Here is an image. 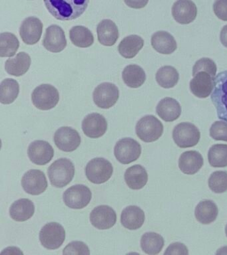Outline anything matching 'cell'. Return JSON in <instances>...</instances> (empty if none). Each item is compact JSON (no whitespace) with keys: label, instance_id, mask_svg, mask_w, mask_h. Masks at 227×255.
Returning a JSON list of instances; mask_svg holds the SVG:
<instances>
[{"label":"cell","instance_id":"cell-13","mask_svg":"<svg viewBox=\"0 0 227 255\" xmlns=\"http://www.w3.org/2000/svg\"><path fill=\"white\" fill-rule=\"evenodd\" d=\"M80 135L76 129L69 127H61L55 131L54 142L61 151L71 152L80 145Z\"/></svg>","mask_w":227,"mask_h":255},{"label":"cell","instance_id":"cell-10","mask_svg":"<svg viewBox=\"0 0 227 255\" xmlns=\"http://www.w3.org/2000/svg\"><path fill=\"white\" fill-rule=\"evenodd\" d=\"M114 154L117 161L123 164H129L139 159L141 154V145L130 137L119 139L115 144Z\"/></svg>","mask_w":227,"mask_h":255},{"label":"cell","instance_id":"cell-34","mask_svg":"<svg viewBox=\"0 0 227 255\" xmlns=\"http://www.w3.org/2000/svg\"><path fill=\"white\" fill-rule=\"evenodd\" d=\"M155 79L157 83L164 89H171L178 83V71L172 66H163L157 71Z\"/></svg>","mask_w":227,"mask_h":255},{"label":"cell","instance_id":"cell-8","mask_svg":"<svg viewBox=\"0 0 227 255\" xmlns=\"http://www.w3.org/2000/svg\"><path fill=\"white\" fill-rule=\"evenodd\" d=\"M173 138L177 146L181 148L194 147L201 138L200 131L192 123H181L174 128Z\"/></svg>","mask_w":227,"mask_h":255},{"label":"cell","instance_id":"cell-35","mask_svg":"<svg viewBox=\"0 0 227 255\" xmlns=\"http://www.w3.org/2000/svg\"><path fill=\"white\" fill-rule=\"evenodd\" d=\"M19 85L18 82L13 79L3 80L0 85V102L3 105L13 103L18 97Z\"/></svg>","mask_w":227,"mask_h":255},{"label":"cell","instance_id":"cell-43","mask_svg":"<svg viewBox=\"0 0 227 255\" xmlns=\"http://www.w3.org/2000/svg\"><path fill=\"white\" fill-rule=\"evenodd\" d=\"M125 4L133 9H142L148 3L149 0H124Z\"/></svg>","mask_w":227,"mask_h":255},{"label":"cell","instance_id":"cell-19","mask_svg":"<svg viewBox=\"0 0 227 255\" xmlns=\"http://www.w3.org/2000/svg\"><path fill=\"white\" fill-rule=\"evenodd\" d=\"M82 129L87 137L99 138L106 132L107 122L105 118L100 114H89L83 119Z\"/></svg>","mask_w":227,"mask_h":255},{"label":"cell","instance_id":"cell-17","mask_svg":"<svg viewBox=\"0 0 227 255\" xmlns=\"http://www.w3.org/2000/svg\"><path fill=\"white\" fill-rule=\"evenodd\" d=\"M43 23L39 18L29 17L23 20L19 28V35L27 45L36 44L41 39Z\"/></svg>","mask_w":227,"mask_h":255},{"label":"cell","instance_id":"cell-26","mask_svg":"<svg viewBox=\"0 0 227 255\" xmlns=\"http://www.w3.org/2000/svg\"><path fill=\"white\" fill-rule=\"evenodd\" d=\"M31 63L30 56L25 52H19L14 58L7 60L5 70L9 75L20 77L28 71Z\"/></svg>","mask_w":227,"mask_h":255},{"label":"cell","instance_id":"cell-5","mask_svg":"<svg viewBox=\"0 0 227 255\" xmlns=\"http://www.w3.org/2000/svg\"><path fill=\"white\" fill-rule=\"evenodd\" d=\"M164 128L162 123L153 115L141 118L136 125L135 131L137 136L145 142H153L163 135Z\"/></svg>","mask_w":227,"mask_h":255},{"label":"cell","instance_id":"cell-32","mask_svg":"<svg viewBox=\"0 0 227 255\" xmlns=\"http://www.w3.org/2000/svg\"><path fill=\"white\" fill-rule=\"evenodd\" d=\"M165 245L163 237L155 232L145 233L141 239V247L147 255L159 254Z\"/></svg>","mask_w":227,"mask_h":255},{"label":"cell","instance_id":"cell-42","mask_svg":"<svg viewBox=\"0 0 227 255\" xmlns=\"http://www.w3.org/2000/svg\"><path fill=\"white\" fill-rule=\"evenodd\" d=\"M164 255H189L188 249L183 243L176 242L169 245Z\"/></svg>","mask_w":227,"mask_h":255},{"label":"cell","instance_id":"cell-12","mask_svg":"<svg viewBox=\"0 0 227 255\" xmlns=\"http://www.w3.org/2000/svg\"><path fill=\"white\" fill-rule=\"evenodd\" d=\"M93 97L97 107L103 109H110L119 100L118 87L111 83H101L95 88Z\"/></svg>","mask_w":227,"mask_h":255},{"label":"cell","instance_id":"cell-22","mask_svg":"<svg viewBox=\"0 0 227 255\" xmlns=\"http://www.w3.org/2000/svg\"><path fill=\"white\" fill-rule=\"evenodd\" d=\"M181 112L182 109L180 104L177 100L171 97H166L161 100L156 107L157 115L167 123H171L178 119Z\"/></svg>","mask_w":227,"mask_h":255},{"label":"cell","instance_id":"cell-33","mask_svg":"<svg viewBox=\"0 0 227 255\" xmlns=\"http://www.w3.org/2000/svg\"><path fill=\"white\" fill-rule=\"evenodd\" d=\"M69 37L73 45L80 48L90 47L94 43L93 33L84 26H75L71 28Z\"/></svg>","mask_w":227,"mask_h":255},{"label":"cell","instance_id":"cell-1","mask_svg":"<svg viewBox=\"0 0 227 255\" xmlns=\"http://www.w3.org/2000/svg\"><path fill=\"white\" fill-rule=\"evenodd\" d=\"M217 67L209 58H202L193 67V79L190 82L191 93L200 99L209 97L215 87Z\"/></svg>","mask_w":227,"mask_h":255},{"label":"cell","instance_id":"cell-2","mask_svg":"<svg viewBox=\"0 0 227 255\" xmlns=\"http://www.w3.org/2000/svg\"><path fill=\"white\" fill-rule=\"evenodd\" d=\"M49 13L61 21H71L84 13L90 0H43Z\"/></svg>","mask_w":227,"mask_h":255},{"label":"cell","instance_id":"cell-9","mask_svg":"<svg viewBox=\"0 0 227 255\" xmlns=\"http://www.w3.org/2000/svg\"><path fill=\"white\" fill-rule=\"evenodd\" d=\"M65 231L62 225L56 222L47 223L39 233V241L45 248L55 250L63 245Z\"/></svg>","mask_w":227,"mask_h":255},{"label":"cell","instance_id":"cell-11","mask_svg":"<svg viewBox=\"0 0 227 255\" xmlns=\"http://www.w3.org/2000/svg\"><path fill=\"white\" fill-rule=\"evenodd\" d=\"M92 193L86 185L78 184L73 185L63 193V201L71 209L84 208L90 203Z\"/></svg>","mask_w":227,"mask_h":255},{"label":"cell","instance_id":"cell-24","mask_svg":"<svg viewBox=\"0 0 227 255\" xmlns=\"http://www.w3.org/2000/svg\"><path fill=\"white\" fill-rule=\"evenodd\" d=\"M98 41L101 45L111 47L119 39V29L116 24L111 19H103L97 27Z\"/></svg>","mask_w":227,"mask_h":255},{"label":"cell","instance_id":"cell-36","mask_svg":"<svg viewBox=\"0 0 227 255\" xmlns=\"http://www.w3.org/2000/svg\"><path fill=\"white\" fill-rule=\"evenodd\" d=\"M19 47V40L14 34L9 32L0 34V57H13L16 53Z\"/></svg>","mask_w":227,"mask_h":255},{"label":"cell","instance_id":"cell-39","mask_svg":"<svg viewBox=\"0 0 227 255\" xmlns=\"http://www.w3.org/2000/svg\"><path fill=\"white\" fill-rule=\"evenodd\" d=\"M210 135L215 140L227 141V122H215L210 128Z\"/></svg>","mask_w":227,"mask_h":255},{"label":"cell","instance_id":"cell-23","mask_svg":"<svg viewBox=\"0 0 227 255\" xmlns=\"http://www.w3.org/2000/svg\"><path fill=\"white\" fill-rule=\"evenodd\" d=\"M145 219L144 211L136 205L125 207L121 213V224L129 230L140 229L145 222Z\"/></svg>","mask_w":227,"mask_h":255},{"label":"cell","instance_id":"cell-31","mask_svg":"<svg viewBox=\"0 0 227 255\" xmlns=\"http://www.w3.org/2000/svg\"><path fill=\"white\" fill-rule=\"evenodd\" d=\"M122 78L125 85L133 89H137L144 84L146 75L140 66L129 65L123 70Z\"/></svg>","mask_w":227,"mask_h":255},{"label":"cell","instance_id":"cell-16","mask_svg":"<svg viewBox=\"0 0 227 255\" xmlns=\"http://www.w3.org/2000/svg\"><path fill=\"white\" fill-rule=\"evenodd\" d=\"M27 155L31 162L44 165L51 161L54 156V149L46 141L35 140L29 144Z\"/></svg>","mask_w":227,"mask_h":255},{"label":"cell","instance_id":"cell-25","mask_svg":"<svg viewBox=\"0 0 227 255\" xmlns=\"http://www.w3.org/2000/svg\"><path fill=\"white\" fill-rule=\"evenodd\" d=\"M151 45L155 51L163 55H170L177 49L175 38L169 32H155L151 37Z\"/></svg>","mask_w":227,"mask_h":255},{"label":"cell","instance_id":"cell-40","mask_svg":"<svg viewBox=\"0 0 227 255\" xmlns=\"http://www.w3.org/2000/svg\"><path fill=\"white\" fill-rule=\"evenodd\" d=\"M63 255H89L88 246L81 241H73L69 243L63 251Z\"/></svg>","mask_w":227,"mask_h":255},{"label":"cell","instance_id":"cell-21","mask_svg":"<svg viewBox=\"0 0 227 255\" xmlns=\"http://www.w3.org/2000/svg\"><path fill=\"white\" fill-rule=\"evenodd\" d=\"M204 164L202 155L198 151L191 150L183 152L179 159V167L183 173L194 175Z\"/></svg>","mask_w":227,"mask_h":255},{"label":"cell","instance_id":"cell-7","mask_svg":"<svg viewBox=\"0 0 227 255\" xmlns=\"http://www.w3.org/2000/svg\"><path fill=\"white\" fill-rule=\"evenodd\" d=\"M113 167L110 161L103 157H96L89 161L85 167L87 179L95 184H101L112 176Z\"/></svg>","mask_w":227,"mask_h":255},{"label":"cell","instance_id":"cell-14","mask_svg":"<svg viewBox=\"0 0 227 255\" xmlns=\"http://www.w3.org/2000/svg\"><path fill=\"white\" fill-rule=\"evenodd\" d=\"M21 185L25 192L38 195L44 192L48 186L45 173L39 169H30L23 175Z\"/></svg>","mask_w":227,"mask_h":255},{"label":"cell","instance_id":"cell-4","mask_svg":"<svg viewBox=\"0 0 227 255\" xmlns=\"http://www.w3.org/2000/svg\"><path fill=\"white\" fill-rule=\"evenodd\" d=\"M211 101L216 109L217 117L227 122V70L219 73L215 78Z\"/></svg>","mask_w":227,"mask_h":255},{"label":"cell","instance_id":"cell-41","mask_svg":"<svg viewBox=\"0 0 227 255\" xmlns=\"http://www.w3.org/2000/svg\"><path fill=\"white\" fill-rule=\"evenodd\" d=\"M213 11L219 19L227 21V0H215Z\"/></svg>","mask_w":227,"mask_h":255},{"label":"cell","instance_id":"cell-6","mask_svg":"<svg viewBox=\"0 0 227 255\" xmlns=\"http://www.w3.org/2000/svg\"><path fill=\"white\" fill-rule=\"evenodd\" d=\"M31 101L37 109L49 111L56 107L59 101V94L56 88L49 84L37 87L31 94Z\"/></svg>","mask_w":227,"mask_h":255},{"label":"cell","instance_id":"cell-44","mask_svg":"<svg viewBox=\"0 0 227 255\" xmlns=\"http://www.w3.org/2000/svg\"><path fill=\"white\" fill-rule=\"evenodd\" d=\"M220 40L221 43L227 48V25H225L221 30L220 34Z\"/></svg>","mask_w":227,"mask_h":255},{"label":"cell","instance_id":"cell-20","mask_svg":"<svg viewBox=\"0 0 227 255\" xmlns=\"http://www.w3.org/2000/svg\"><path fill=\"white\" fill-rule=\"evenodd\" d=\"M172 15L182 25L192 23L197 17V6L192 0H177L172 7Z\"/></svg>","mask_w":227,"mask_h":255},{"label":"cell","instance_id":"cell-28","mask_svg":"<svg viewBox=\"0 0 227 255\" xmlns=\"http://www.w3.org/2000/svg\"><path fill=\"white\" fill-rule=\"evenodd\" d=\"M35 213V205L29 199H20L15 201L9 208L11 218L18 222H23L32 217Z\"/></svg>","mask_w":227,"mask_h":255},{"label":"cell","instance_id":"cell-38","mask_svg":"<svg viewBox=\"0 0 227 255\" xmlns=\"http://www.w3.org/2000/svg\"><path fill=\"white\" fill-rule=\"evenodd\" d=\"M208 185L211 190L216 193L227 191V171H217L209 177Z\"/></svg>","mask_w":227,"mask_h":255},{"label":"cell","instance_id":"cell-15","mask_svg":"<svg viewBox=\"0 0 227 255\" xmlns=\"http://www.w3.org/2000/svg\"><path fill=\"white\" fill-rule=\"evenodd\" d=\"M117 215L112 207L102 205L95 207L90 213L91 224L100 230L111 229L116 223Z\"/></svg>","mask_w":227,"mask_h":255},{"label":"cell","instance_id":"cell-30","mask_svg":"<svg viewBox=\"0 0 227 255\" xmlns=\"http://www.w3.org/2000/svg\"><path fill=\"white\" fill-rule=\"evenodd\" d=\"M144 40L140 36L131 35L125 37L119 45V54L125 59H132L142 49Z\"/></svg>","mask_w":227,"mask_h":255},{"label":"cell","instance_id":"cell-3","mask_svg":"<svg viewBox=\"0 0 227 255\" xmlns=\"http://www.w3.org/2000/svg\"><path fill=\"white\" fill-rule=\"evenodd\" d=\"M47 173L51 185L62 188L72 181L75 175L74 165L69 159L60 158L49 166Z\"/></svg>","mask_w":227,"mask_h":255},{"label":"cell","instance_id":"cell-27","mask_svg":"<svg viewBox=\"0 0 227 255\" xmlns=\"http://www.w3.org/2000/svg\"><path fill=\"white\" fill-rule=\"evenodd\" d=\"M124 177L127 186L133 190L143 188L148 181V173L146 169L138 164L129 167L125 171Z\"/></svg>","mask_w":227,"mask_h":255},{"label":"cell","instance_id":"cell-45","mask_svg":"<svg viewBox=\"0 0 227 255\" xmlns=\"http://www.w3.org/2000/svg\"><path fill=\"white\" fill-rule=\"evenodd\" d=\"M225 234H226V236L227 237V225L226 227H225Z\"/></svg>","mask_w":227,"mask_h":255},{"label":"cell","instance_id":"cell-37","mask_svg":"<svg viewBox=\"0 0 227 255\" xmlns=\"http://www.w3.org/2000/svg\"><path fill=\"white\" fill-rule=\"evenodd\" d=\"M208 160L213 167L227 166V144H215L209 149Z\"/></svg>","mask_w":227,"mask_h":255},{"label":"cell","instance_id":"cell-29","mask_svg":"<svg viewBox=\"0 0 227 255\" xmlns=\"http://www.w3.org/2000/svg\"><path fill=\"white\" fill-rule=\"evenodd\" d=\"M219 209L213 201H201L195 208V215L197 220L203 225H209L216 220Z\"/></svg>","mask_w":227,"mask_h":255},{"label":"cell","instance_id":"cell-18","mask_svg":"<svg viewBox=\"0 0 227 255\" xmlns=\"http://www.w3.org/2000/svg\"><path fill=\"white\" fill-rule=\"evenodd\" d=\"M43 47L51 53H59L67 46V39L62 28L57 25H51L45 31L43 41Z\"/></svg>","mask_w":227,"mask_h":255}]
</instances>
